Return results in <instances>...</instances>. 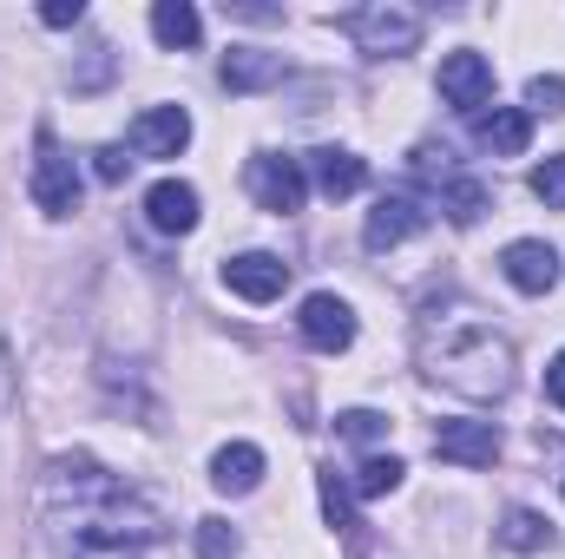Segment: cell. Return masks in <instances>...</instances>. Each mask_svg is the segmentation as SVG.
<instances>
[{
	"instance_id": "cell-28",
	"label": "cell",
	"mask_w": 565,
	"mask_h": 559,
	"mask_svg": "<svg viewBox=\"0 0 565 559\" xmlns=\"http://www.w3.org/2000/svg\"><path fill=\"white\" fill-rule=\"evenodd\" d=\"M93 158H99V165H93V171H99V178H106V184H119V178H126V171H132V158H126V151H119V145H99V151H93Z\"/></svg>"
},
{
	"instance_id": "cell-23",
	"label": "cell",
	"mask_w": 565,
	"mask_h": 559,
	"mask_svg": "<svg viewBox=\"0 0 565 559\" xmlns=\"http://www.w3.org/2000/svg\"><path fill=\"white\" fill-rule=\"evenodd\" d=\"M526 113H565V80H559V73L526 80Z\"/></svg>"
},
{
	"instance_id": "cell-6",
	"label": "cell",
	"mask_w": 565,
	"mask_h": 559,
	"mask_svg": "<svg viewBox=\"0 0 565 559\" xmlns=\"http://www.w3.org/2000/svg\"><path fill=\"white\" fill-rule=\"evenodd\" d=\"M296 329H302V342H309V349H322V356H342V349L355 342V309H349L335 289H316V296H302V309H296Z\"/></svg>"
},
{
	"instance_id": "cell-27",
	"label": "cell",
	"mask_w": 565,
	"mask_h": 559,
	"mask_svg": "<svg viewBox=\"0 0 565 559\" xmlns=\"http://www.w3.org/2000/svg\"><path fill=\"white\" fill-rule=\"evenodd\" d=\"M40 20H46V27H79V20H86V0H46Z\"/></svg>"
},
{
	"instance_id": "cell-13",
	"label": "cell",
	"mask_w": 565,
	"mask_h": 559,
	"mask_svg": "<svg viewBox=\"0 0 565 559\" xmlns=\"http://www.w3.org/2000/svg\"><path fill=\"white\" fill-rule=\"evenodd\" d=\"M282 283H289V264L270 257V251H244V257H231V264H224V289H231V296H244V303H277Z\"/></svg>"
},
{
	"instance_id": "cell-10",
	"label": "cell",
	"mask_w": 565,
	"mask_h": 559,
	"mask_svg": "<svg viewBox=\"0 0 565 559\" xmlns=\"http://www.w3.org/2000/svg\"><path fill=\"white\" fill-rule=\"evenodd\" d=\"M427 224L422 198H408V191H395V198H382L375 211H369V224H362V244L382 257V251H395V244H408L415 231Z\"/></svg>"
},
{
	"instance_id": "cell-20",
	"label": "cell",
	"mask_w": 565,
	"mask_h": 559,
	"mask_svg": "<svg viewBox=\"0 0 565 559\" xmlns=\"http://www.w3.org/2000/svg\"><path fill=\"white\" fill-rule=\"evenodd\" d=\"M500 547H513V553H546V547H553L546 514H533V507H507V520H500Z\"/></svg>"
},
{
	"instance_id": "cell-16",
	"label": "cell",
	"mask_w": 565,
	"mask_h": 559,
	"mask_svg": "<svg viewBox=\"0 0 565 559\" xmlns=\"http://www.w3.org/2000/svg\"><path fill=\"white\" fill-rule=\"evenodd\" d=\"M473 139L487 145L493 158H520L533 145V113L526 106H493V113H473Z\"/></svg>"
},
{
	"instance_id": "cell-11",
	"label": "cell",
	"mask_w": 565,
	"mask_h": 559,
	"mask_svg": "<svg viewBox=\"0 0 565 559\" xmlns=\"http://www.w3.org/2000/svg\"><path fill=\"white\" fill-rule=\"evenodd\" d=\"M500 271H507V283H513L520 296H546V289L559 283V251H553L546 238H520V244H507Z\"/></svg>"
},
{
	"instance_id": "cell-7",
	"label": "cell",
	"mask_w": 565,
	"mask_h": 559,
	"mask_svg": "<svg viewBox=\"0 0 565 559\" xmlns=\"http://www.w3.org/2000/svg\"><path fill=\"white\" fill-rule=\"evenodd\" d=\"M415 171L434 178V198H440V211H447L454 224H480V218H487V184H480V178H460L454 165H434L427 151H415Z\"/></svg>"
},
{
	"instance_id": "cell-25",
	"label": "cell",
	"mask_w": 565,
	"mask_h": 559,
	"mask_svg": "<svg viewBox=\"0 0 565 559\" xmlns=\"http://www.w3.org/2000/svg\"><path fill=\"white\" fill-rule=\"evenodd\" d=\"M322 514H329V527H355V514H349V487L335 481V467H322Z\"/></svg>"
},
{
	"instance_id": "cell-12",
	"label": "cell",
	"mask_w": 565,
	"mask_h": 559,
	"mask_svg": "<svg viewBox=\"0 0 565 559\" xmlns=\"http://www.w3.org/2000/svg\"><path fill=\"white\" fill-rule=\"evenodd\" d=\"M191 145V113L184 106H145L132 119V151L139 158H178Z\"/></svg>"
},
{
	"instance_id": "cell-8",
	"label": "cell",
	"mask_w": 565,
	"mask_h": 559,
	"mask_svg": "<svg viewBox=\"0 0 565 559\" xmlns=\"http://www.w3.org/2000/svg\"><path fill=\"white\" fill-rule=\"evenodd\" d=\"M434 454L454 467H493L500 461V428L493 421H440L434 428Z\"/></svg>"
},
{
	"instance_id": "cell-2",
	"label": "cell",
	"mask_w": 565,
	"mask_h": 559,
	"mask_svg": "<svg viewBox=\"0 0 565 559\" xmlns=\"http://www.w3.org/2000/svg\"><path fill=\"white\" fill-rule=\"evenodd\" d=\"M422 369L440 389L467 395V402H500L513 389V342L493 323H473V316L427 323L422 329Z\"/></svg>"
},
{
	"instance_id": "cell-3",
	"label": "cell",
	"mask_w": 565,
	"mask_h": 559,
	"mask_svg": "<svg viewBox=\"0 0 565 559\" xmlns=\"http://www.w3.org/2000/svg\"><path fill=\"white\" fill-rule=\"evenodd\" d=\"M335 27H342L362 53H375V60H402V53H415V46H422V13H415V7H402V0L349 7Z\"/></svg>"
},
{
	"instance_id": "cell-30",
	"label": "cell",
	"mask_w": 565,
	"mask_h": 559,
	"mask_svg": "<svg viewBox=\"0 0 565 559\" xmlns=\"http://www.w3.org/2000/svg\"><path fill=\"white\" fill-rule=\"evenodd\" d=\"M546 402H553V409H565V349L546 362Z\"/></svg>"
},
{
	"instance_id": "cell-14",
	"label": "cell",
	"mask_w": 565,
	"mask_h": 559,
	"mask_svg": "<svg viewBox=\"0 0 565 559\" xmlns=\"http://www.w3.org/2000/svg\"><path fill=\"white\" fill-rule=\"evenodd\" d=\"M145 218H151V231L184 238V231H198V191H191L184 178H158V184L145 191Z\"/></svg>"
},
{
	"instance_id": "cell-9",
	"label": "cell",
	"mask_w": 565,
	"mask_h": 559,
	"mask_svg": "<svg viewBox=\"0 0 565 559\" xmlns=\"http://www.w3.org/2000/svg\"><path fill=\"white\" fill-rule=\"evenodd\" d=\"M434 86H440V99H447V106H460V113H480V106L493 99V66H487L480 53H447Z\"/></svg>"
},
{
	"instance_id": "cell-24",
	"label": "cell",
	"mask_w": 565,
	"mask_h": 559,
	"mask_svg": "<svg viewBox=\"0 0 565 559\" xmlns=\"http://www.w3.org/2000/svg\"><path fill=\"white\" fill-rule=\"evenodd\" d=\"M198 553L204 559H237V534L224 520H198Z\"/></svg>"
},
{
	"instance_id": "cell-1",
	"label": "cell",
	"mask_w": 565,
	"mask_h": 559,
	"mask_svg": "<svg viewBox=\"0 0 565 559\" xmlns=\"http://www.w3.org/2000/svg\"><path fill=\"white\" fill-rule=\"evenodd\" d=\"M40 514L73 559H139L158 540V514L106 474L93 454H53L40 481Z\"/></svg>"
},
{
	"instance_id": "cell-17",
	"label": "cell",
	"mask_w": 565,
	"mask_h": 559,
	"mask_svg": "<svg viewBox=\"0 0 565 559\" xmlns=\"http://www.w3.org/2000/svg\"><path fill=\"white\" fill-rule=\"evenodd\" d=\"M302 165H309V178H316L322 198H355V191L369 184V165H362L355 151H342V145H322V151H309Z\"/></svg>"
},
{
	"instance_id": "cell-5",
	"label": "cell",
	"mask_w": 565,
	"mask_h": 559,
	"mask_svg": "<svg viewBox=\"0 0 565 559\" xmlns=\"http://www.w3.org/2000/svg\"><path fill=\"white\" fill-rule=\"evenodd\" d=\"M26 191H33V204H40L46 218H73V211H79V165L46 139V133H40V158H33Z\"/></svg>"
},
{
	"instance_id": "cell-4",
	"label": "cell",
	"mask_w": 565,
	"mask_h": 559,
	"mask_svg": "<svg viewBox=\"0 0 565 559\" xmlns=\"http://www.w3.org/2000/svg\"><path fill=\"white\" fill-rule=\"evenodd\" d=\"M244 184H250V198L264 204V211H302V198H309V178H302V158H282V151H257L250 158V171H244Z\"/></svg>"
},
{
	"instance_id": "cell-21",
	"label": "cell",
	"mask_w": 565,
	"mask_h": 559,
	"mask_svg": "<svg viewBox=\"0 0 565 559\" xmlns=\"http://www.w3.org/2000/svg\"><path fill=\"white\" fill-rule=\"evenodd\" d=\"M402 474H408V467H402L395 454H369V461L355 467V481H349V487H355L362 500H382V494H395V487H402Z\"/></svg>"
},
{
	"instance_id": "cell-18",
	"label": "cell",
	"mask_w": 565,
	"mask_h": 559,
	"mask_svg": "<svg viewBox=\"0 0 565 559\" xmlns=\"http://www.w3.org/2000/svg\"><path fill=\"white\" fill-rule=\"evenodd\" d=\"M257 481H264V447L231 441V447L211 454V487H217V494H250Z\"/></svg>"
},
{
	"instance_id": "cell-26",
	"label": "cell",
	"mask_w": 565,
	"mask_h": 559,
	"mask_svg": "<svg viewBox=\"0 0 565 559\" xmlns=\"http://www.w3.org/2000/svg\"><path fill=\"white\" fill-rule=\"evenodd\" d=\"M335 428H342L349 441H382V434H388V421L375 415V409H349V415H335Z\"/></svg>"
},
{
	"instance_id": "cell-29",
	"label": "cell",
	"mask_w": 565,
	"mask_h": 559,
	"mask_svg": "<svg viewBox=\"0 0 565 559\" xmlns=\"http://www.w3.org/2000/svg\"><path fill=\"white\" fill-rule=\"evenodd\" d=\"M13 395H20V369H13V349H7V336H0V415L13 409Z\"/></svg>"
},
{
	"instance_id": "cell-22",
	"label": "cell",
	"mask_w": 565,
	"mask_h": 559,
	"mask_svg": "<svg viewBox=\"0 0 565 559\" xmlns=\"http://www.w3.org/2000/svg\"><path fill=\"white\" fill-rule=\"evenodd\" d=\"M526 184H533V198H540L546 211H565V151H553V158H540Z\"/></svg>"
},
{
	"instance_id": "cell-15",
	"label": "cell",
	"mask_w": 565,
	"mask_h": 559,
	"mask_svg": "<svg viewBox=\"0 0 565 559\" xmlns=\"http://www.w3.org/2000/svg\"><path fill=\"white\" fill-rule=\"evenodd\" d=\"M282 73V53H264V46H231L224 60H217V80H224V93H264V86H277Z\"/></svg>"
},
{
	"instance_id": "cell-19",
	"label": "cell",
	"mask_w": 565,
	"mask_h": 559,
	"mask_svg": "<svg viewBox=\"0 0 565 559\" xmlns=\"http://www.w3.org/2000/svg\"><path fill=\"white\" fill-rule=\"evenodd\" d=\"M198 33H204V13H198L191 0H158V7H151V40H158V46L184 53V46H198Z\"/></svg>"
}]
</instances>
